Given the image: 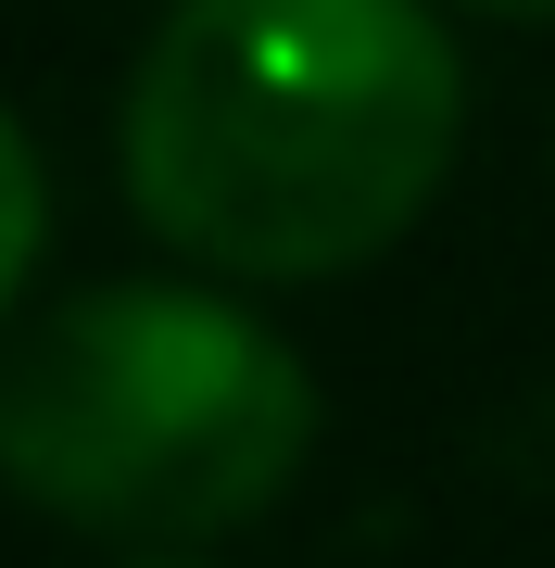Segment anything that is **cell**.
<instances>
[{
  "label": "cell",
  "mask_w": 555,
  "mask_h": 568,
  "mask_svg": "<svg viewBox=\"0 0 555 568\" xmlns=\"http://www.w3.org/2000/svg\"><path fill=\"white\" fill-rule=\"evenodd\" d=\"M316 455V379L253 304L189 278L63 291L0 342V480L126 556L253 530Z\"/></svg>",
  "instance_id": "obj_2"
},
{
  "label": "cell",
  "mask_w": 555,
  "mask_h": 568,
  "mask_svg": "<svg viewBox=\"0 0 555 568\" xmlns=\"http://www.w3.org/2000/svg\"><path fill=\"white\" fill-rule=\"evenodd\" d=\"M126 568H203V556H126Z\"/></svg>",
  "instance_id": "obj_5"
},
{
  "label": "cell",
  "mask_w": 555,
  "mask_h": 568,
  "mask_svg": "<svg viewBox=\"0 0 555 568\" xmlns=\"http://www.w3.org/2000/svg\"><path fill=\"white\" fill-rule=\"evenodd\" d=\"M467 63L430 0H177L126 77V203L215 278H353L430 215Z\"/></svg>",
  "instance_id": "obj_1"
},
{
  "label": "cell",
  "mask_w": 555,
  "mask_h": 568,
  "mask_svg": "<svg viewBox=\"0 0 555 568\" xmlns=\"http://www.w3.org/2000/svg\"><path fill=\"white\" fill-rule=\"evenodd\" d=\"M467 13H505V26H555V0H467Z\"/></svg>",
  "instance_id": "obj_4"
},
{
  "label": "cell",
  "mask_w": 555,
  "mask_h": 568,
  "mask_svg": "<svg viewBox=\"0 0 555 568\" xmlns=\"http://www.w3.org/2000/svg\"><path fill=\"white\" fill-rule=\"evenodd\" d=\"M39 241H51V178H39V140L13 126V102H0V316L39 278Z\"/></svg>",
  "instance_id": "obj_3"
}]
</instances>
